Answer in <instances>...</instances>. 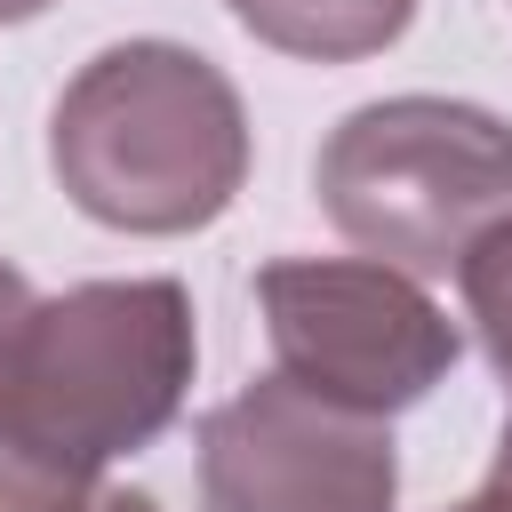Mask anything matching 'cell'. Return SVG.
I'll list each match as a JSON object with an SVG mask.
<instances>
[{"mask_svg":"<svg viewBox=\"0 0 512 512\" xmlns=\"http://www.w3.org/2000/svg\"><path fill=\"white\" fill-rule=\"evenodd\" d=\"M200 328L184 280H80L32 296L0 392V512L96 488L152 448L192 392Z\"/></svg>","mask_w":512,"mask_h":512,"instance_id":"cell-1","label":"cell"},{"mask_svg":"<svg viewBox=\"0 0 512 512\" xmlns=\"http://www.w3.org/2000/svg\"><path fill=\"white\" fill-rule=\"evenodd\" d=\"M248 160L256 136L240 88L184 40L96 48L48 112V168L64 200L136 240L208 232L240 200Z\"/></svg>","mask_w":512,"mask_h":512,"instance_id":"cell-2","label":"cell"},{"mask_svg":"<svg viewBox=\"0 0 512 512\" xmlns=\"http://www.w3.org/2000/svg\"><path fill=\"white\" fill-rule=\"evenodd\" d=\"M312 192L352 248L440 280L512 208V120L464 96L360 104L328 128Z\"/></svg>","mask_w":512,"mask_h":512,"instance_id":"cell-3","label":"cell"},{"mask_svg":"<svg viewBox=\"0 0 512 512\" xmlns=\"http://www.w3.org/2000/svg\"><path fill=\"white\" fill-rule=\"evenodd\" d=\"M256 312L288 384L384 424L448 384L464 352L424 280L384 256H272L256 272Z\"/></svg>","mask_w":512,"mask_h":512,"instance_id":"cell-4","label":"cell"},{"mask_svg":"<svg viewBox=\"0 0 512 512\" xmlns=\"http://www.w3.org/2000/svg\"><path fill=\"white\" fill-rule=\"evenodd\" d=\"M200 512H392L400 448L384 416L336 408L288 376L240 384L200 416Z\"/></svg>","mask_w":512,"mask_h":512,"instance_id":"cell-5","label":"cell"},{"mask_svg":"<svg viewBox=\"0 0 512 512\" xmlns=\"http://www.w3.org/2000/svg\"><path fill=\"white\" fill-rule=\"evenodd\" d=\"M232 24L304 64H360L416 24V0H224Z\"/></svg>","mask_w":512,"mask_h":512,"instance_id":"cell-6","label":"cell"},{"mask_svg":"<svg viewBox=\"0 0 512 512\" xmlns=\"http://www.w3.org/2000/svg\"><path fill=\"white\" fill-rule=\"evenodd\" d=\"M456 288H464V312H472V328H480L488 368L512 384V208L456 256Z\"/></svg>","mask_w":512,"mask_h":512,"instance_id":"cell-7","label":"cell"},{"mask_svg":"<svg viewBox=\"0 0 512 512\" xmlns=\"http://www.w3.org/2000/svg\"><path fill=\"white\" fill-rule=\"evenodd\" d=\"M24 312H32V280L0 256V392H8V352H16V328H24Z\"/></svg>","mask_w":512,"mask_h":512,"instance_id":"cell-8","label":"cell"},{"mask_svg":"<svg viewBox=\"0 0 512 512\" xmlns=\"http://www.w3.org/2000/svg\"><path fill=\"white\" fill-rule=\"evenodd\" d=\"M32 512H160L144 488H80V496H48V504H32Z\"/></svg>","mask_w":512,"mask_h":512,"instance_id":"cell-9","label":"cell"},{"mask_svg":"<svg viewBox=\"0 0 512 512\" xmlns=\"http://www.w3.org/2000/svg\"><path fill=\"white\" fill-rule=\"evenodd\" d=\"M448 512H512V488H496V480H488L480 496H464V504H448Z\"/></svg>","mask_w":512,"mask_h":512,"instance_id":"cell-10","label":"cell"},{"mask_svg":"<svg viewBox=\"0 0 512 512\" xmlns=\"http://www.w3.org/2000/svg\"><path fill=\"white\" fill-rule=\"evenodd\" d=\"M56 0H0V24H32V16H48Z\"/></svg>","mask_w":512,"mask_h":512,"instance_id":"cell-11","label":"cell"},{"mask_svg":"<svg viewBox=\"0 0 512 512\" xmlns=\"http://www.w3.org/2000/svg\"><path fill=\"white\" fill-rule=\"evenodd\" d=\"M496 488H512V416H504V440H496V464H488Z\"/></svg>","mask_w":512,"mask_h":512,"instance_id":"cell-12","label":"cell"}]
</instances>
